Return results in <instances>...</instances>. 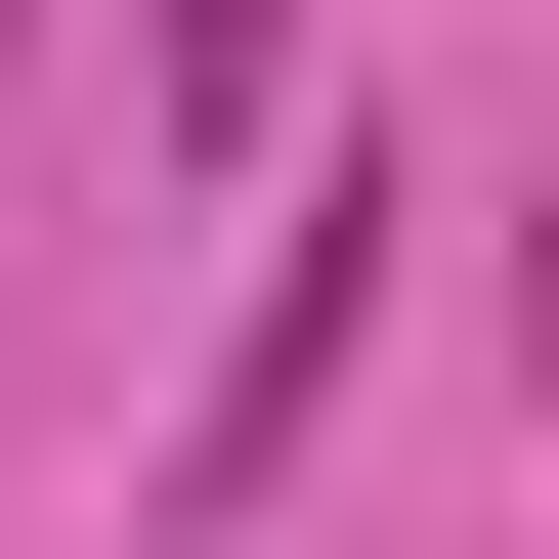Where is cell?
<instances>
[{"mask_svg":"<svg viewBox=\"0 0 559 559\" xmlns=\"http://www.w3.org/2000/svg\"><path fill=\"white\" fill-rule=\"evenodd\" d=\"M345 301H388V215H301V259H259V345H215V430H173V516H259V474H301V388H345Z\"/></svg>","mask_w":559,"mask_h":559,"instance_id":"obj_1","label":"cell"},{"mask_svg":"<svg viewBox=\"0 0 559 559\" xmlns=\"http://www.w3.org/2000/svg\"><path fill=\"white\" fill-rule=\"evenodd\" d=\"M130 130H173V173H259V130H301V0H130Z\"/></svg>","mask_w":559,"mask_h":559,"instance_id":"obj_2","label":"cell"},{"mask_svg":"<svg viewBox=\"0 0 559 559\" xmlns=\"http://www.w3.org/2000/svg\"><path fill=\"white\" fill-rule=\"evenodd\" d=\"M0 44H44V0H0Z\"/></svg>","mask_w":559,"mask_h":559,"instance_id":"obj_3","label":"cell"}]
</instances>
